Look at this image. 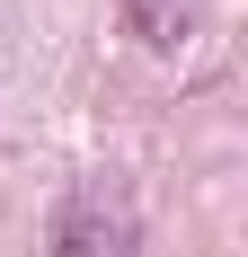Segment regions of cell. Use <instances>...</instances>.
<instances>
[{"label":"cell","instance_id":"cell-1","mask_svg":"<svg viewBox=\"0 0 248 257\" xmlns=\"http://www.w3.org/2000/svg\"><path fill=\"white\" fill-rule=\"evenodd\" d=\"M53 257H133V213L115 186H80L62 222H53Z\"/></svg>","mask_w":248,"mask_h":257},{"label":"cell","instance_id":"cell-2","mask_svg":"<svg viewBox=\"0 0 248 257\" xmlns=\"http://www.w3.org/2000/svg\"><path fill=\"white\" fill-rule=\"evenodd\" d=\"M124 18L142 27L151 53H177V45H186V0H124Z\"/></svg>","mask_w":248,"mask_h":257}]
</instances>
